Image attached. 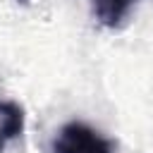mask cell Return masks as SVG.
<instances>
[{"mask_svg": "<svg viewBox=\"0 0 153 153\" xmlns=\"http://www.w3.org/2000/svg\"><path fill=\"white\" fill-rule=\"evenodd\" d=\"M53 153H115L110 139L88 127L86 122H67L50 141Z\"/></svg>", "mask_w": 153, "mask_h": 153, "instance_id": "6da1fadb", "label": "cell"}, {"mask_svg": "<svg viewBox=\"0 0 153 153\" xmlns=\"http://www.w3.org/2000/svg\"><path fill=\"white\" fill-rule=\"evenodd\" d=\"M24 129V110L14 100H2L0 98V153L7 141L17 139Z\"/></svg>", "mask_w": 153, "mask_h": 153, "instance_id": "7a4b0ae2", "label": "cell"}, {"mask_svg": "<svg viewBox=\"0 0 153 153\" xmlns=\"http://www.w3.org/2000/svg\"><path fill=\"white\" fill-rule=\"evenodd\" d=\"M136 0H93V12L103 26H117Z\"/></svg>", "mask_w": 153, "mask_h": 153, "instance_id": "3957f363", "label": "cell"}]
</instances>
